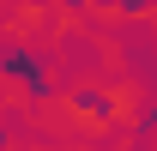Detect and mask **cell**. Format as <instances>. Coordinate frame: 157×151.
<instances>
[{"instance_id": "obj_1", "label": "cell", "mask_w": 157, "mask_h": 151, "mask_svg": "<svg viewBox=\"0 0 157 151\" xmlns=\"http://www.w3.org/2000/svg\"><path fill=\"white\" fill-rule=\"evenodd\" d=\"M30 6H48V0H30Z\"/></svg>"}]
</instances>
